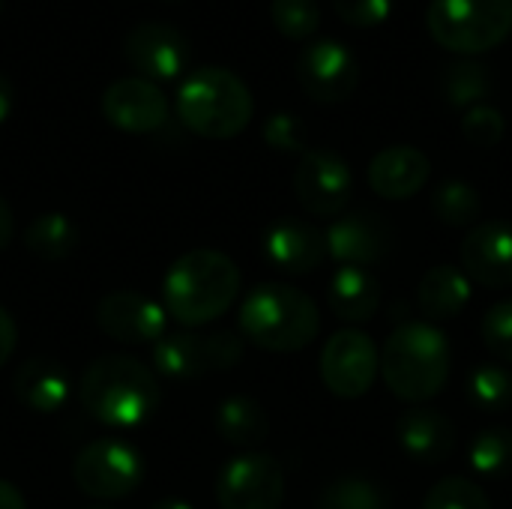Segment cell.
<instances>
[{
    "label": "cell",
    "instance_id": "cell-1",
    "mask_svg": "<svg viewBox=\"0 0 512 509\" xmlns=\"http://www.w3.org/2000/svg\"><path fill=\"white\" fill-rule=\"evenodd\" d=\"M81 408L108 429L144 426L162 405V387L153 366L129 354L93 360L78 381Z\"/></svg>",
    "mask_w": 512,
    "mask_h": 509
},
{
    "label": "cell",
    "instance_id": "cell-2",
    "mask_svg": "<svg viewBox=\"0 0 512 509\" xmlns=\"http://www.w3.org/2000/svg\"><path fill=\"white\" fill-rule=\"evenodd\" d=\"M240 267L219 249L180 255L162 279V306L183 327H207L228 315L240 297Z\"/></svg>",
    "mask_w": 512,
    "mask_h": 509
},
{
    "label": "cell",
    "instance_id": "cell-3",
    "mask_svg": "<svg viewBox=\"0 0 512 509\" xmlns=\"http://www.w3.org/2000/svg\"><path fill=\"white\" fill-rule=\"evenodd\" d=\"M381 375L402 402L423 405L444 393L450 378V342L426 321L399 324L381 351Z\"/></svg>",
    "mask_w": 512,
    "mask_h": 509
},
{
    "label": "cell",
    "instance_id": "cell-4",
    "mask_svg": "<svg viewBox=\"0 0 512 509\" xmlns=\"http://www.w3.org/2000/svg\"><path fill=\"white\" fill-rule=\"evenodd\" d=\"M321 312L309 294L282 282L252 288L240 303V333L270 354H297L318 339Z\"/></svg>",
    "mask_w": 512,
    "mask_h": 509
},
{
    "label": "cell",
    "instance_id": "cell-5",
    "mask_svg": "<svg viewBox=\"0 0 512 509\" xmlns=\"http://www.w3.org/2000/svg\"><path fill=\"white\" fill-rule=\"evenodd\" d=\"M177 117L201 138L228 141L240 135L255 114V99L240 75L222 66H201L183 78L177 99Z\"/></svg>",
    "mask_w": 512,
    "mask_h": 509
},
{
    "label": "cell",
    "instance_id": "cell-6",
    "mask_svg": "<svg viewBox=\"0 0 512 509\" xmlns=\"http://www.w3.org/2000/svg\"><path fill=\"white\" fill-rule=\"evenodd\" d=\"M426 27L441 48L477 57L510 39L512 0H432Z\"/></svg>",
    "mask_w": 512,
    "mask_h": 509
},
{
    "label": "cell",
    "instance_id": "cell-7",
    "mask_svg": "<svg viewBox=\"0 0 512 509\" xmlns=\"http://www.w3.org/2000/svg\"><path fill=\"white\" fill-rule=\"evenodd\" d=\"M243 360V339L219 333H165L153 345V372L171 381H192L210 372L234 369Z\"/></svg>",
    "mask_w": 512,
    "mask_h": 509
},
{
    "label": "cell",
    "instance_id": "cell-8",
    "mask_svg": "<svg viewBox=\"0 0 512 509\" xmlns=\"http://www.w3.org/2000/svg\"><path fill=\"white\" fill-rule=\"evenodd\" d=\"M144 474V456L120 438H99L72 459V480L78 492L93 501H120L132 495Z\"/></svg>",
    "mask_w": 512,
    "mask_h": 509
},
{
    "label": "cell",
    "instance_id": "cell-9",
    "mask_svg": "<svg viewBox=\"0 0 512 509\" xmlns=\"http://www.w3.org/2000/svg\"><path fill=\"white\" fill-rule=\"evenodd\" d=\"M216 501L222 509H279L285 501L282 465L267 453L228 459L216 474Z\"/></svg>",
    "mask_w": 512,
    "mask_h": 509
},
{
    "label": "cell",
    "instance_id": "cell-10",
    "mask_svg": "<svg viewBox=\"0 0 512 509\" xmlns=\"http://www.w3.org/2000/svg\"><path fill=\"white\" fill-rule=\"evenodd\" d=\"M381 372V354L363 330H339L321 351V381L339 399H363Z\"/></svg>",
    "mask_w": 512,
    "mask_h": 509
},
{
    "label": "cell",
    "instance_id": "cell-11",
    "mask_svg": "<svg viewBox=\"0 0 512 509\" xmlns=\"http://www.w3.org/2000/svg\"><path fill=\"white\" fill-rule=\"evenodd\" d=\"M297 78L309 99L321 105H339L351 99L360 81V63L339 39H315L297 57Z\"/></svg>",
    "mask_w": 512,
    "mask_h": 509
},
{
    "label": "cell",
    "instance_id": "cell-12",
    "mask_svg": "<svg viewBox=\"0 0 512 509\" xmlns=\"http://www.w3.org/2000/svg\"><path fill=\"white\" fill-rule=\"evenodd\" d=\"M354 192L351 165L333 150H303L294 171V195L312 216H339Z\"/></svg>",
    "mask_w": 512,
    "mask_h": 509
},
{
    "label": "cell",
    "instance_id": "cell-13",
    "mask_svg": "<svg viewBox=\"0 0 512 509\" xmlns=\"http://www.w3.org/2000/svg\"><path fill=\"white\" fill-rule=\"evenodd\" d=\"M123 54L129 66L138 72V78L159 84V81H174L186 72L192 48L189 39L174 24L144 21L129 30L123 42Z\"/></svg>",
    "mask_w": 512,
    "mask_h": 509
},
{
    "label": "cell",
    "instance_id": "cell-14",
    "mask_svg": "<svg viewBox=\"0 0 512 509\" xmlns=\"http://www.w3.org/2000/svg\"><path fill=\"white\" fill-rule=\"evenodd\" d=\"M96 327L120 345H156L168 333V312L138 291H111L96 303Z\"/></svg>",
    "mask_w": 512,
    "mask_h": 509
},
{
    "label": "cell",
    "instance_id": "cell-15",
    "mask_svg": "<svg viewBox=\"0 0 512 509\" xmlns=\"http://www.w3.org/2000/svg\"><path fill=\"white\" fill-rule=\"evenodd\" d=\"M102 114L114 129L144 135L168 123V99L162 87L147 78H117L102 93Z\"/></svg>",
    "mask_w": 512,
    "mask_h": 509
},
{
    "label": "cell",
    "instance_id": "cell-16",
    "mask_svg": "<svg viewBox=\"0 0 512 509\" xmlns=\"http://www.w3.org/2000/svg\"><path fill=\"white\" fill-rule=\"evenodd\" d=\"M327 258H333L339 267H372L378 264L390 246H393V228L381 213L357 210L348 216H339L327 234Z\"/></svg>",
    "mask_w": 512,
    "mask_h": 509
},
{
    "label": "cell",
    "instance_id": "cell-17",
    "mask_svg": "<svg viewBox=\"0 0 512 509\" xmlns=\"http://www.w3.org/2000/svg\"><path fill=\"white\" fill-rule=\"evenodd\" d=\"M462 273L483 288H512V225L480 222L462 243Z\"/></svg>",
    "mask_w": 512,
    "mask_h": 509
},
{
    "label": "cell",
    "instance_id": "cell-18",
    "mask_svg": "<svg viewBox=\"0 0 512 509\" xmlns=\"http://www.w3.org/2000/svg\"><path fill=\"white\" fill-rule=\"evenodd\" d=\"M264 258L288 276H309L327 261L324 234L303 219H279L264 234Z\"/></svg>",
    "mask_w": 512,
    "mask_h": 509
},
{
    "label": "cell",
    "instance_id": "cell-19",
    "mask_svg": "<svg viewBox=\"0 0 512 509\" xmlns=\"http://www.w3.org/2000/svg\"><path fill=\"white\" fill-rule=\"evenodd\" d=\"M432 177V162L420 147L393 144L372 156L369 162V186L375 195L387 201L414 198Z\"/></svg>",
    "mask_w": 512,
    "mask_h": 509
},
{
    "label": "cell",
    "instance_id": "cell-20",
    "mask_svg": "<svg viewBox=\"0 0 512 509\" xmlns=\"http://www.w3.org/2000/svg\"><path fill=\"white\" fill-rule=\"evenodd\" d=\"M396 441L420 465H441L456 450V426L435 408H411L396 423Z\"/></svg>",
    "mask_w": 512,
    "mask_h": 509
},
{
    "label": "cell",
    "instance_id": "cell-21",
    "mask_svg": "<svg viewBox=\"0 0 512 509\" xmlns=\"http://www.w3.org/2000/svg\"><path fill=\"white\" fill-rule=\"evenodd\" d=\"M12 390H15V399L33 414H54L66 405L72 384H69L66 369L57 360L30 357L15 369Z\"/></svg>",
    "mask_w": 512,
    "mask_h": 509
},
{
    "label": "cell",
    "instance_id": "cell-22",
    "mask_svg": "<svg viewBox=\"0 0 512 509\" xmlns=\"http://www.w3.org/2000/svg\"><path fill=\"white\" fill-rule=\"evenodd\" d=\"M327 303L336 318L348 324H366L381 306V285L363 267H339L330 279Z\"/></svg>",
    "mask_w": 512,
    "mask_h": 509
},
{
    "label": "cell",
    "instance_id": "cell-23",
    "mask_svg": "<svg viewBox=\"0 0 512 509\" xmlns=\"http://www.w3.org/2000/svg\"><path fill=\"white\" fill-rule=\"evenodd\" d=\"M417 300L429 321H453L471 303V279L462 273V267L438 264L420 279Z\"/></svg>",
    "mask_w": 512,
    "mask_h": 509
},
{
    "label": "cell",
    "instance_id": "cell-24",
    "mask_svg": "<svg viewBox=\"0 0 512 509\" xmlns=\"http://www.w3.org/2000/svg\"><path fill=\"white\" fill-rule=\"evenodd\" d=\"M213 423L222 441L234 447H258L270 435V420H267L264 405L249 396H228L216 408Z\"/></svg>",
    "mask_w": 512,
    "mask_h": 509
},
{
    "label": "cell",
    "instance_id": "cell-25",
    "mask_svg": "<svg viewBox=\"0 0 512 509\" xmlns=\"http://www.w3.org/2000/svg\"><path fill=\"white\" fill-rule=\"evenodd\" d=\"M24 246L39 261H66L78 246V228L66 213H42L27 225Z\"/></svg>",
    "mask_w": 512,
    "mask_h": 509
},
{
    "label": "cell",
    "instance_id": "cell-26",
    "mask_svg": "<svg viewBox=\"0 0 512 509\" xmlns=\"http://www.w3.org/2000/svg\"><path fill=\"white\" fill-rule=\"evenodd\" d=\"M468 465L486 480H501L512 474V429L492 426L483 429L468 447Z\"/></svg>",
    "mask_w": 512,
    "mask_h": 509
},
{
    "label": "cell",
    "instance_id": "cell-27",
    "mask_svg": "<svg viewBox=\"0 0 512 509\" xmlns=\"http://www.w3.org/2000/svg\"><path fill=\"white\" fill-rule=\"evenodd\" d=\"M432 210L450 228H471V225H477V219L483 213V198L471 183L447 180L435 189Z\"/></svg>",
    "mask_w": 512,
    "mask_h": 509
},
{
    "label": "cell",
    "instance_id": "cell-28",
    "mask_svg": "<svg viewBox=\"0 0 512 509\" xmlns=\"http://www.w3.org/2000/svg\"><path fill=\"white\" fill-rule=\"evenodd\" d=\"M492 93V72L480 60H459L444 72V96L453 108H474Z\"/></svg>",
    "mask_w": 512,
    "mask_h": 509
},
{
    "label": "cell",
    "instance_id": "cell-29",
    "mask_svg": "<svg viewBox=\"0 0 512 509\" xmlns=\"http://www.w3.org/2000/svg\"><path fill=\"white\" fill-rule=\"evenodd\" d=\"M468 399L483 414H504L512 408V372L507 366L486 363L468 378Z\"/></svg>",
    "mask_w": 512,
    "mask_h": 509
},
{
    "label": "cell",
    "instance_id": "cell-30",
    "mask_svg": "<svg viewBox=\"0 0 512 509\" xmlns=\"http://www.w3.org/2000/svg\"><path fill=\"white\" fill-rule=\"evenodd\" d=\"M318 509H390V501L378 483L366 477H342L324 489Z\"/></svg>",
    "mask_w": 512,
    "mask_h": 509
},
{
    "label": "cell",
    "instance_id": "cell-31",
    "mask_svg": "<svg viewBox=\"0 0 512 509\" xmlns=\"http://www.w3.org/2000/svg\"><path fill=\"white\" fill-rule=\"evenodd\" d=\"M270 18L285 39H312L321 27L318 0H270Z\"/></svg>",
    "mask_w": 512,
    "mask_h": 509
},
{
    "label": "cell",
    "instance_id": "cell-32",
    "mask_svg": "<svg viewBox=\"0 0 512 509\" xmlns=\"http://www.w3.org/2000/svg\"><path fill=\"white\" fill-rule=\"evenodd\" d=\"M423 509H492L486 492L468 477H444L423 501Z\"/></svg>",
    "mask_w": 512,
    "mask_h": 509
},
{
    "label": "cell",
    "instance_id": "cell-33",
    "mask_svg": "<svg viewBox=\"0 0 512 509\" xmlns=\"http://www.w3.org/2000/svg\"><path fill=\"white\" fill-rule=\"evenodd\" d=\"M462 132L477 147H498L507 132V120L495 105H474L462 117Z\"/></svg>",
    "mask_w": 512,
    "mask_h": 509
},
{
    "label": "cell",
    "instance_id": "cell-34",
    "mask_svg": "<svg viewBox=\"0 0 512 509\" xmlns=\"http://www.w3.org/2000/svg\"><path fill=\"white\" fill-rule=\"evenodd\" d=\"M480 333H483L486 348L498 360L512 363V300H501V303L489 306V312L483 315Z\"/></svg>",
    "mask_w": 512,
    "mask_h": 509
},
{
    "label": "cell",
    "instance_id": "cell-35",
    "mask_svg": "<svg viewBox=\"0 0 512 509\" xmlns=\"http://www.w3.org/2000/svg\"><path fill=\"white\" fill-rule=\"evenodd\" d=\"M333 9L345 24L366 30L384 24L393 15L396 0H333Z\"/></svg>",
    "mask_w": 512,
    "mask_h": 509
},
{
    "label": "cell",
    "instance_id": "cell-36",
    "mask_svg": "<svg viewBox=\"0 0 512 509\" xmlns=\"http://www.w3.org/2000/svg\"><path fill=\"white\" fill-rule=\"evenodd\" d=\"M264 141L273 147V150H282V153H300L303 150V126L294 114L288 111H279V114H270L267 123H264Z\"/></svg>",
    "mask_w": 512,
    "mask_h": 509
},
{
    "label": "cell",
    "instance_id": "cell-37",
    "mask_svg": "<svg viewBox=\"0 0 512 509\" xmlns=\"http://www.w3.org/2000/svg\"><path fill=\"white\" fill-rule=\"evenodd\" d=\"M15 345H18V327L12 321V315L0 306V369L9 363V357L15 354Z\"/></svg>",
    "mask_w": 512,
    "mask_h": 509
},
{
    "label": "cell",
    "instance_id": "cell-38",
    "mask_svg": "<svg viewBox=\"0 0 512 509\" xmlns=\"http://www.w3.org/2000/svg\"><path fill=\"white\" fill-rule=\"evenodd\" d=\"M12 234H15V219H12V210H9L6 198L0 195V252L12 243Z\"/></svg>",
    "mask_w": 512,
    "mask_h": 509
},
{
    "label": "cell",
    "instance_id": "cell-39",
    "mask_svg": "<svg viewBox=\"0 0 512 509\" xmlns=\"http://www.w3.org/2000/svg\"><path fill=\"white\" fill-rule=\"evenodd\" d=\"M0 509H27L24 495L9 480H0Z\"/></svg>",
    "mask_w": 512,
    "mask_h": 509
},
{
    "label": "cell",
    "instance_id": "cell-40",
    "mask_svg": "<svg viewBox=\"0 0 512 509\" xmlns=\"http://www.w3.org/2000/svg\"><path fill=\"white\" fill-rule=\"evenodd\" d=\"M9 111H12V84H9V78L0 72V123L9 117Z\"/></svg>",
    "mask_w": 512,
    "mask_h": 509
},
{
    "label": "cell",
    "instance_id": "cell-41",
    "mask_svg": "<svg viewBox=\"0 0 512 509\" xmlns=\"http://www.w3.org/2000/svg\"><path fill=\"white\" fill-rule=\"evenodd\" d=\"M150 509H192V504H186L180 498H162V501H156Z\"/></svg>",
    "mask_w": 512,
    "mask_h": 509
},
{
    "label": "cell",
    "instance_id": "cell-42",
    "mask_svg": "<svg viewBox=\"0 0 512 509\" xmlns=\"http://www.w3.org/2000/svg\"><path fill=\"white\" fill-rule=\"evenodd\" d=\"M0 9H3V0H0Z\"/></svg>",
    "mask_w": 512,
    "mask_h": 509
},
{
    "label": "cell",
    "instance_id": "cell-43",
    "mask_svg": "<svg viewBox=\"0 0 512 509\" xmlns=\"http://www.w3.org/2000/svg\"><path fill=\"white\" fill-rule=\"evenodd\" d=\"M93 509H105V507H93Z\"/></svg>",
    "mask_w": 512,
    "mask_h": 509
}]
</instances>
